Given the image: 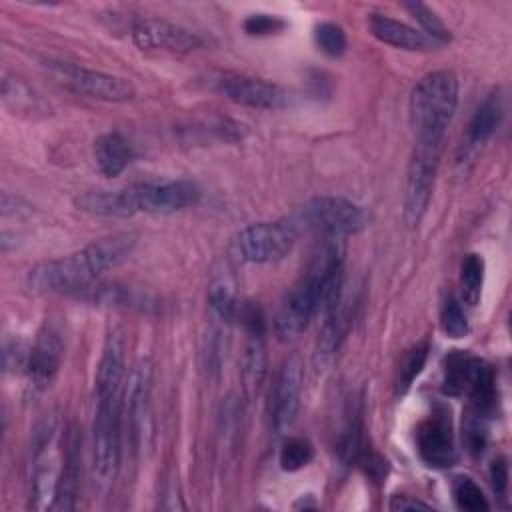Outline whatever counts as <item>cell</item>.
Returning <instances> with one entry per match:
<instances>
[{
  "label": "cell",
  "mask_w": 512,
  "mask_h": 512,
  "mask_svg": "<svg viewBox=\"0 0 512 512\" xmlns=\"http://www.w3.org/2000/svg\"><path fill=\"white\" fill-rule=\"evenodd\" d=\"M0 212L4 218H28L32 214V204L26 202L22 196L18 194H10V192H2V204H0Z\"/></svg>",
  "instance_id": "cell-39"
},
{
  "label": "cell",
  "mask_w": 512,
  "mask_h": 512,
  "mask_svg": "<svg viewBox=\"0 0 512 512\" xmlns=\"http://www.w3.org/2000/svg\"><path fill=\"white\" fill-rule=\"evenodd\" d=\"M266 374V348H264V334L250 332L246 350L242 356V380L248 394H254Z\"/></svg>",
  "instance_id": "cell-27"
},
{
  "label": "cell",
  "mask_w": 512,
  "mask_h": 512,
  "mask_svg": "<svg viewBox=\"0 0 512 512\" xmlns=\"http://www.w3.org/2000/svg\"><path fill=\"white\" fill-rule=\"evenodd\" d=\"M342 284V258L334 246H324L284 298L274 322L276 334L282 340L296 338L316 314L326 316L334 310L342 300Z\"/></svg>",
  "instance_id": "cell-2"
},
{
  "label": "cell",
  "mask_w": 512,
  "mask_h": 512,
  "mask_svg": "<svg viewBox=\"0 0 512 512\" xmlns=\"http://www.w3.org/2000/svg\"><path fill=\"white\" fill-rule=\"evenodd\" d=\"M64 356V344L60 334L52 326H44L34 344L30 346L28 352V362H26V380H28V390L38 394L44 392L52 380L56 378L60 364Z\"/></svg>",
  "instance_id": "cell-14"
},
{
  "label": "cell",
  "mask_w": 512,
  "mask_h": 512,
  "mask_svg": "<svg viewBox=\"0 0 512 512\" xmlns=\"http://www.w3.org/2000/svg\"><path fill=\"white\" fill-rule=\"evenodd\" d=\"M426 358H428V344H416L402 356L398 366V380H396L398 392H406L410 388V384L422 372Z\"/></svg>",
  "instance_id": "cell-33"
},
{
  "label": "cell",
  "mask_w": 512,
  "mask_h": 512,
  "mask_svg": "<svg viewBox=\"0 0 512 512\" xmlns=\"http://www.w3.org/2000/svg\"><path fill=\"white\" fill-rule=\"evenodd\" d=\"M136 246V236L122 232L100 238L86 248L32 266L26 286L34 294H74L90 288L106 270L124 262Z\"/></svg>",
  "instance_id": "cell-1"
},
{
  "label": "cell",
  "mask_w": 512,
  "mask_h": 512,
  "mask_svg": "<svg viewBox=\"0 0 512 512\" xmlns=\"http://www.w3.org/2000/svg\"><path fill=\"white\" fill-rule=\"evenodd\" d=\"M440 322H442V330L450 338H464L468 334V318L456 298H448L444 302Z\"/></svg>",
  "instance_id": "cell-35"
},
{
  "label": "cell",
  "mask_w": 512,
  "mask_h": 512,
  "mask_svg": "<svg viewBox=\"0 0 512 512\" xmlns=\"http://www.w3.org/2000/svg\"><path fill=\"white\" fill-rule=\"evenodd\" d=\"M364 470L372 478H382L386 476L388 466H386V460H382L380 456H368V460H364Z\"/></svg>",
  "instance_id": "cell-42"
},
{
  "label": "cell",
  "mask_w": 512,
  "mask_h": 512,
  "mask_svg": "<svg viewBox=\"0 0 512 512\" xmlns=\"http://www.w3.org/2000/svg\"><path fill=\"white\" fill-rule=\"evenodd\" d=\"M132 42L140 50H168V52H192L202 46V38L168 20L144 18L132 26Z\"/></svg>",
  "instance_id": "cell-15"
},
{
  "label": "cell",
  "mask_w": 512,
  "mask_h": 512,
  "mask_svg": "<svg viewBox=\"0 0 512 512\" xmlns=\"http://www.w3.org/2000/svg\"><path fill=\"white\" fill-rule=\"evenodd\" d=\"M214 86L228 100L262 110H280L290 106L292 96L278 84L266 82L262 78H252L244 74L224 72L214 78Z\"/></svg>",
  "instance_id": "cell-11"
},
{
  "label": "cell",
  "mask_w": 512,
  "mask_h": 512,
  "mask_svg": "<svg viewBox=\"0 0 512 512\" xmlns=\"http://www.w3.org/2000/svg\"><path fill=\"white\" fill-rule=\"evenodd\" d=\"M296 242V232L286 222H256L242 228L232 242L236 256L252 264H270L286 258Z\"/></svg>",
  "instance_id": "cell-7"
},
{
  "label": "cell",
  "mask_w": 512,
  "mask_h": 512,
  "mask_svg": "<svg viewBox=\"0 0 512 512\" xmlns=\"http://www.w3.org/2000/svg\"><path fill=\"white\" fill-rule=\"evenodd\" d=\"M466 396L470 400V410L482 418L490 416L496 408L498 392H496V374L490 364L484 360L478 362L476 372L470 380V386L466 390Z\"/></svg>",
  "instance_id": "cell-23"
},
{
  "label": "cell",
  "mask_w": 512,
  "mask_h": 512,
  "mask_svg": "<svg viewBox=\"0 0 512 512\" xmlns=\"http://www.w3.org/2000/svg\"><path fill=\"white\" fill-rule=\"evenodd\" d=\"M46 66L62 86L76 94L104 102H128L136 96V88L126 78L66 62H48Z\"/></svg>",
  "instance_id": "cell-8"
},
{
  "label": "cell",
  "mask_w": 512,
  "mask_h": 512,
  "mask_svg": "<svg viewBox=\"0 0 512 512\" xmlns=\"http://www.w3.org/2000/svg\"><path fill=\"white\" fill-rule=\"evenodd\" d=\"M462 440L470 454H480L486 446V424L484 418L474 414L472 410L466 414L464 426H462Z\"/></svg>",
  "instance_id": "cell-36"
},
{
  "label": "cell",
  "mask_w": 512,
  "mask_h": 512,
  "mask_svg": "<svg viewBox=\"0 0 512 512\" xmlns=\"http://www.w3.org/2000/svg\"><path fill=\"white\" fill-rule=\"evenodd\" d=\"M490 484H492V490L496 492V496L504 498L506 488H508V466H506L504 458H496L490 464Z\"/></svg>",
  "instance_id": "cell-40"
},
{
  "label": "cell",
  "mask_w": 512,
  "mask_h": 512,
  "mask_svg": "<svg viewBox=\"0 0 512 512\" xmlns=\"http://www.w3.org/2000/svg\"><path fill=\"white\" fill-rule=\"evenodd\" d=\"M120 412L122 394L94 392L92 418V478L94 484L106 490L116 476L120 460Z\"/></svg>",
  "instance_id": "cell-4"
},
{
  "label": "cell",
  "mask_w": 512,
  "mask_h": 512,
  "mask_svg": "<svg viewBox=\"0 0 512 512\" xmlns=\"http://www.w3.org/2000/svg\"><path fill=\"white\" fill-rule=\"evenodd\" d=\"M500 120H502V100L496 92H492L480 102V106L474 110L470 118L468 144L482 146L484 142H488L494 136Z\"/></svg>",
  "instance_id": "cell-24"
},
{
  "label": "cell",
  "mask_w": 512,
  "mask_h": 512,
  "mask_svg": "<svg viewBox=\"0 0 512 512\" xmlns=\"http://www.w3.org/2000/svg\"><path fill=\"white\" fill-rule=\"evenodd\" d=\"M480 358L462 352V350H454L452 354L446 356L444 362V380H442V390L448 396H462L466 394L470 380L476 372Z\"/></svg>",
  "instance_id": "cell-25"
},
{
  "label": "cell",
  "mask_w": 512,
  "mask_h": 512,
  "mask_svg": "<svg viewBox=\"0 0 512 512\" xmlns=\"http://www.w3.org/2000/svg\"><path fill=\"white\" fill-rule=\"evenodd\" d=\"M388 508L392 512H410V510H432L430 504L418 500V498H410V496H404V494H396L390 498V504Z\"/></svg>",
  "instance_id": "cell-41"
},
{
  "label": "cell",
  "mask_w": 512,
  "mask_h": 512,
  "mask_svg": "<svg viewBox=\"0 0 512 512\" xmlns=\"http://www.w3.org/2000/svg\"><path fill=\"white\" fill-rule=\"evenodd\" d=\"M152 374H154L152 362L148 358L138 360L130 370L126 392H124L126 422L136 448L140 446V440L144 438V430H146L150 392H152Z\"/></svg>",
  "instance_id": "cell-16"
},
{
  "label": "cell",
  "mask_w": 512,
  "mask_h": 512,
  "mask_svg": "<svg viewBox=\"0 0 512 512\" xmlns=\"http://www.w3.org/2000/svg\"><path fill=\"white\" fill-rule=\"evenodd\" d=\"M32 450V506L36 510H52L58 500L64 470V448L54 416H46L38 422Z\"/></svg>",
  "instance_id": "cell-5"
},
{
  "label": "cell",
  "mask_w": 512,
  "mask_h": 512,
  "mask_svg": "<svg viewBox=\"0 0 512 512\" xmlns=\"http://www.w3.org/2000/svg\"><path fill=\"white\" fill-rule=\"evenodd\" d=\"M306 228L328 238L354 236L368 226V214L362 206L340 196H316L300 210Z\"/></svg>",
  "instance_id": "cell-6"
},
{
  "label": "cell",
  "mask_w": 512,
  "mask_h": 512,
  "mask_svg": "<svg viewBox=\"0 0 512 512\" xmlns=\"http://www.w3.org/2000/svg\"><path fill=\"white\" fill-rule=\"evenodd\" d=\"M416 448L420 458L432 468H448L456 462L454 430L450 414L436 410L416 428Z\"/></svg>",
  "instance_id": "cell-13"
},
{
  "label": "cell",
  "mask_w": 512,
  "mask_h": 512,
  "mask_svg": "<svg viewBox=\"0 0 512 512\" xmlns=\"http://www.w3.org/2000/svg\"><path fill=\"white\" fill-rule=\"evenodd\" d=\"M314 42L316 46L330 58L342 56L346 50V34L334 22H320L314 28Z\"/></svg>",
  "instance_id": "cell-34"
},
{
  "label": "cell",
  "mask_w": 512,
  "mask_h": 512,
  "mask_svg": "<svg viewBox=\"0 0 512 512\" xmlns=\"http://www.w3.org/2000/svg\"><path fill=\"white\" fill-rule=\"evenodd\" d=\"M314 458V448L306 438H288L280 450V466L286 472H298Z\"/></svg>",
  "instance_id": "cell-32"
},
{
  "label": "cell",
  "mask_w": 512,
  "mask_h": 512,
  "mask_svg": "<svg viewBox=\"0 0 512 512\" xmlns=\"http://www.w3.org/2000/svg\"><path fill=\"white\" fill-rule=\"evenodd\" d=\"M208 308L216 322L230 324L238 316L240 302L236 298V282L226 264L214 268L208 282Z\"/></svg>",
  "instance_id": "cell-20"
},
{
  "label": "cell",
  "mask_w": 512,
  "mask_h": 512,
  "mask_svg": "<svg viewBox=\"0 0 512 512\" xmlns=\"http://www.w3.org/2000/svg\"><path fill=\"white\" fill-rule=\"evenodd\" d=\"M438 158H440V150L424 148V146L414 148L412 160L408 164L406 188H404V222L410 228H416L426 214L432 188H434Z\"/></svg>",
  "instance_id": "cell-10"
},
{
  "label": "cell",
  "mask_w": 512,
  "mask_h": 512,
  "mask_svg": "<svg viewBox=\"0 0 512 512\" xmlns=\"http://www.w3.org/2000/svg\"><path fill=\"white\" fill-rule=\"evenodd\" d=\"M460 284L464 300L474 306L480 300L482 284H484V258L478 254H468L462 260L460 268Z\"/></svg>",
  "instance_id": "cell-29"
},
{
  "label": "cell",
  "mask_w": 512,
  "mask_h": 512,
  "mask_svg": "<svg viewBox=\"0 0 512 512\" xmlns=\"http://www.w3.org/2000/svg\"><path fill=\"white\" fill-rule=\"evenodd\" d=\"M94 160L106 178H114L132 162V148L122 134L106 132L94 142Z\"/></svg>",
  "instance_id": "cell-22"
},
{
  "label": "cell",
  "mask_w": 512,
  "mask_h": 512,
  "mask_svg": "<svg viewBox=\"0 0 512 512\" xmlns=\"http://www.w3.org/2000/svg\"><path fill=\"white\" fill-rule=\"evenodd\" d=\"M404 8L412 14V18L420 24L422 32L432 38L436 44H446L450 40V30L446 24L422 2H406Z\"/></svg>",
  "instance_id": "cell-31"
},
{
  "label": "cell",
  "mask_w": 512,
  "mask_h": 512,
  "mask_svg": "<svg viewBox=\"0 0 512 512\" xmlns=\"http://www.w3.org/2000/svg\"><path fill=\"white\" fill-rule=\"evenodd\" d=\"M454 502L460 510L466 512H486L490 508L482 488L470 476H458L452 484Z\"/></svg>",
  "instance_id": "cell-30"
},
{
  "label": "cell",
  "mask_w": 512,
  "mask_h": 512,
  "mask_svg": "<svg viewBox=\"0 0 512 512\" xmlns=\"http://www.w3.org/2000/svg\"><path fill=\"white\" fill-rule=\"evenodd\" d=\"M458 106V78L450 70L426 74L410 92L408 116L416 146L442 150L446 128Z\"/></svg>",
  "instance_id": "cell-3"
},
{
  "label": "cell",
  "mask_w": 512,
  "mask_h": 512,
  "mask_svg": "<svg viewBox=\"0 0 512 512\" xmlns=\"http://www.w3.org/2000/svg\"><path fill=\"white\" fill-rule=\"evenodd\" d=\"M124 196L132 216L138 212L172 214L196 204L200 198V190L190 180L140 182L124 188Z\"/></svg>",
  "instance_id": "cell-9"
},
{
  "label": "cell",
  "mask_w": 512,
  "mask_h": 512,
  "mask_svg": "<svg viewBox=\"0 0 512 512\" xmlns=\"http://www.w3.org/2000/svg\"><path fill=\"white\" fill-rule=\"evenodd\" d=\"M242 28L250 36H270V34L282 32L286 28V22L280 16H272V14H250L244 20Z\"/></svg>",
  "instance_id": "cell-37"
},
{
  "label": "cell",
  "mask_w": 512,
  "mask_h": 512,
  "mask_svg": "<svg viewBox=\"0 0 512 512\" xmlns=\"http://www.w3.org/2000/svg\"><path fill=\"white\" fill-rule=\"evenodd\" d=\"M348 330V312L338 304L324 316V324L316 342L314 362L318 370H328L338 354V348Z\"/></svg>",
  "instance_id": "cell-21"
},
{
  "label": "cell",
  "mask_w": 512,
  "mask_h": 512,
  "mask_svg": "<svg viewBox=\"0 0 512 512\" xmlns=\"http://www.w3.org/2000/svg\"><path fill=\"white\" fill-rule=\"evenodd\" d=\"M0 100L14 116L38 120L52 114L50 104L20 76L4 70L0 82Z\"/></svg>",
  "instance_id": "cell-17"
},
{
  "label": "cell",
  "mask_w": 512,
  "mask_h": 512,
  "mask_svg": "<svg viewBox=\"0 0 512 512\" xmlns=\"http://www.w3.org/2000/svg\"><path fill=\"white\" fill-rule=\"evenodd\" d=\"M360 446H362V412L358 408L350 412L344 432L338 440L336 452H338L340 466H350L352 462H356L360 456Z\"/></svg>",
  "instance_id": "cell-28"
},
{
  "label": "cell",
  "mask_w": 512,
  "mask_h": 512,
  "mask_svg": "<svg viewBox=\"0 0 512 512\" xmlns=\"http://www.w3.org/2000/svg\"><path fill=\"white\" fill-rule=\"evenodd\" d=\"M2 350H4L2 352V360H4V372L6 374H18V372L26 370L30 348H26L16 338H6Z\"/></svg>",
  "instance_id": "cell-38"
},
{
  "label": "cell",
  "mask_w": 512,
  "mask_h": 512,
  "mask_svg": "<svg viewBox=\"0 0 512 512\" xmlns=\"http://www.w3.org/2000/svg\"><path fill=\"white\" fill-rule=\"evenodd\" d=\"M124 380V340L118 330H110L94 376V392H118Z\"/></svg>",
  "instance_id": "cell-19"
},
{
  "label": "cell",
  "mask_w": 512,
  "mask_h": 512,
  "mask_svg": "<svg viewBox=\"0 0 512 512\" xmlns=\"http://www.w3.org/2000/svg\"><path fill=\"white\" fill-rule=\"evenodd\" d=\"M294 508L298 510V508H316V502L312 500V502H308V500H304V496L294 504Z\"/></svg>",
  "instance_id": "cell-43"
},
{
  "label": "cell",
  "mask_w": 512,
  "mask_h": 512,
  "mask_svg": "<svg viewBox=\"0 0 512 512\" xmlns=\"http://www.w3.org/2000/svg\"><path fill=\"white\" fill-rule=\"evenodd\" d=\"M76 208L94 216L106 218H130V206L126 202L124 190L114 192H86L74 200Z\"/></svg>",
  "instance_id": "cell-26"
},
{
  "label": "cell",
  "mask_w": 512,
  "mask_h": 512,
  "mask_svg": "<svg viewBox=\"0 0 512 512\" xmlns=\"http://www.w3.org/2000/svg\"><path fill=\"white\" fill-rule=\"evenodd\" d=\"M304 370L296 354L288 356L278 372L272 396H270V424L276 434H286L300 410Z\"/></svg>",
  "instance_id": "cell-12"
},
{
  "label": "cell",
  "mask_w": 512,
  "mask_h": 512,
  "mask_svg": "<svg viewBox=\"0 0 512 512\" xmlns=\"http://www.w3.org/2000/svg\"><path fill=\"white\" fill-rule=\"evenodd\" d=\"M368 28H370L372 36L378 38L380 42L402 48V50L426 52V50L440 46L432 38H428L422 30H416V28H412L400 20L388 18L384 14H370Z\"/></svg>",
  "instance_id": "cell-18"
}]
</instances>
